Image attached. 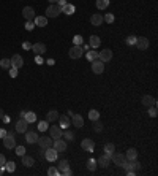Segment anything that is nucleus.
Listing matches in <instances>:
<instances>
[{
	"mask_svg": "<svg viewBox=\"0 0 158 176\" xmlns=\"http://www.w3.org/2000/svg\"><path fill=\"white\" fill-rule=\"evenodd\" d=\"M122 166H123V168H125L127 171L131 170V171H134V173L141 170V163H139L136 159H134V160H125V162L122 163Z\"/></svg>",
	"mask_w": 158,
	"mask_h": 176,
	"instance_id": "nucleus-1",
	"label": "nucleus"
},
{
	"mask_svg": "<svg viewBox=\"0 0 158 176\" xmlns=\"http://www.w3.org/2000/svg\"><path fill=\"white\" fill-rule=\"evenodd\" d=\"M2 140H3V146L6 147V149H14V147H16V140H14L13 133L6 132V135L2 138Z\"/></svg>",
	"mask_w": 158,
	"mask_h": 176,
	"instance_id": "nucleus-2",
	"label": "nucleus"
},
{
	"mask_svg": "<svg viewBox=\"0 0 158 176\" xmlns=\"http://www.w3.org/2000/svg\"><path fill=\"white\" fill-rule=\"evenodd\" d=\"M60 13H62V8L57 3H51L48 10H46V17H57Z\"/></svg>",
	"mask_w": 158,
	"mask_h": 176,
	"instance_id": "nucleus-3",
	"label": "nucleus"
},
{
	"mask_svg": "<svg viewBox=\"0 0 158 176\" xmlns=\"http://www.w3.org/2000/svg\"><path fill=\"white\" fill-rule=\"evenodd\" d=\"M82 54H84V49H82L81 44H73V48L68 52V55L71 59H79V57H82Z\"/></svg>",
	"mask_w": 158,
	"mask_h": 176,
	"instance_id": "nucleus-4",
	"label": "nucleus"
},
{
	"mask_svg": "<svg viewBox=\"0 0 158 176\" xmlns=\"http://www.w3.org/2000/svg\"><path fill=\"white\" fill-rule=\"evenodd\" d=\"M92 71L97 73V75H101L105 71V62H101L100 59L92 60Z\"/></svg>",
	"mask_w": 158,
	"mask_h": 176,
	"instance_id": "nucleus-5",
	"label": "nucleus"
},
{
	"mask_svg": "<svg viewBox=\"0 0 158 176\" xmlns=\"http://www.w3.org/2000/svg\"><path fill=\"white\" fill-rule=\"evenodd\" d=\"M57 157H59V152L54 149V147H48V149H44V159L46 160H49V162H55L57 160Z\"/></svg>",
	"mask_w": 158,
	"mask_h": 176,
	"instance_id": "nucleus-6",
	"label": "nucleus"
},
{
	"mask_svg": "<svg viewBox=\"0 0 158 176\" xmlns=\"http://www.w3.org/2000/svg\"><path fill=\"white\" fill-rule=\"evenodd\" d=\"M52 147H54L57 152H65V151H67V141L62 140V138H57V140H54Z\"/></svg>",
	"mask_w": 158,
	"mask_h": 176,
	"instance_id": "nucleus-7",
	"label": "nucleus"
},
{
	"mask_svg": "<svg viewBox=\"0 0 158 176\" xmlns=\"http://www.w3.org/2000/svg\"><path fill=\"white\" fill-rule=\"evenodd\" d=\"M40 144V147H43V149H48V147H51L52 146V143H54V140L51 136H38V141H36Z\"/></svg>",
	"mask_w": 158,
	"mask_h": 176,
	"instance_id": "nucleus-8",
	"label": "nucleus"
},
{
	"mask_svg": "<svg viewBox=\"0 0 158 176\" xmlns=\"http://www.w3.org/2000/svg\"><path fill=\"white\" fill-rule=\"evenodd\" d=\"M62 133H63V128H60V125H54L49 128V136L52 140H57V138H62Z\"/></svg>",
	"mask_w": 158,
	"mask_h": 176,
	"instance_id": "nucleus-9",
	"label": "nucleus"
},
{
	"mask_svg": "<svg viewBox=\"0 0 158 176\" xmlns=\"http://www.w3.org/2000/svg\"><path fill=\"white\" fill-rule=\"evenodd\" d=\"M81 147H82L84 151H87V152H94L95 143H94V140H90V138H86V140L81 141Z\"/></svg>",
	"mask_w": 158,
	"mask_h": 176,
	"instance_id": "nucleus-10",
	"label": "nucleus"
},
{
	"mask_svg": "<svg viewBox=\"0 0 158 176\" xmlns=\"http://www.w3.org/2000/svg\"><path fill=\"white\" fill-rule=\"evenodd\" d=\"M27 127H29V122H27L24 117H21L19 121L16 122V132L17 133H25L27 132Z\"/></svg>",
	"mask_w": 158,
	"mask_h": 176,
	"instance_id": "nucleus-11",
	"label": "nucleus"
},
{
	"mask_svg": "<svg viewBox=\"0 0 158 176\" xmlns=\"http://www.w3.org/2000/svg\"><path fill=\"white\" fill-rule=\"evenodd\" d=\"M22 65H24V59H22V55H21V54H14L13 57H11V67H14V68L19 70Z\"/></svg>",
	"mask_w": 158,
	"mask_h": 176,
	"instance_id": "nucleus-12",
	"label": "nucleus"
},
{
	"mask_svg": "<svg viewBox=\"0 0 158 176\" xmlns=\"http://www.w3.org/2000/svg\"><path fill=\"white\" fill-rule=\"evenodd\" d=\"M98 59H100L101 62H109L111 59H112V51H111V49L100 51V52H98Z\"/></svg>",
	"mask_w": 158,
	"mask_h": 176,
	"instance_id": "nucleus-13",
	"label": "nucleus"
},
{
	"mask_svg": "<svg viewBox=\"0 0 158 176\" xmlns=\"http://www.w3.org/2000/svg\"><path fill=\"white\" fill-rule=\"evenodd\" d=\"M134 44L138 46V49L144 51V49L149 48V38H145V36H139V38H136V43H134Z\"/></svg>",
	"mask_w": 158,
	"mask_h": 176,
	"instance_id": "nucleus-14",
	"label": "nucleus"
},
{
	"mask_svg": "<svg viewBox=\"0 0 158 176\" xmlns=\"http://www.w3.org/2000/svg\"><path fill=\"white\" fill-rule=\"evenodd\" d=\"M32 51L36 55H43L46 52V44L44 43H35V44H32Z\"/></svg>",
	"mask_w": 158,
	"mask_h": 176,
	"instance_id": "nucleus-15",
	"label": "nucleus"
},
{
	"mask_svg": "<svg viewBox=\"0 0 158 176\" xmlns=\"http://www.w3.org/2000/svg\"><path fill=\"white\" fill-rule=\"evenodd\" d=\"M22 16L25 17L27 21H33L35 19V10L32 6H25L24 10H22Z\"/></svg>",
	"mask_w": 158,
	"mask_h": 176,
	"instance_id": "nucleus-16",
	"label": "nucleus"
},
{
	"mask_svg": "<svg viewBox=\"0 0 158 176\" xmlns=\"http://www.w3.org/2000/svg\"><path fill=\"white\" fill-rule=\"evenodd\" d=\"M101 168H108L109 166V163H111V157L108 155V154H103V155H100L98 157V162H97Z\"/></svg>",
	"mask_w": 158,
	"mask_h": 176,
	"instance_id": "nucleus-17",
	"label": "nucleus"
},
{
	"mask_svg": "<svg viewBox=\"0 0 158 176\" xmlns=\"http://www.w3.org/2000/svg\"><path fill=\"white\" fill-rule=\"evenodd\" d=\"M111 159H112V162H114L116 165L122 166V163L127 160V157H125V154H120V152H117V154H112V155H111Z\"/></svg>",
	"mask_w": 158,
	"mask_h": 176,
	"instance_id": "nucleus-18",
	"label": "nucleus"
},
{
	"mask_svg": "<svg viewBox=\"0 0 158 176\" xmlns=\"http://www.w3.org/2000/svg\"><path fill=\"white\" fill-rule=\"evenodd\" d=\"M25 141H27V143H30V144L36 143V141H38V133H36V132L27 130V132H25Z\"/></svg>",
	"mask_w": 158,
	"mask_h": 176,
	"instance_id": "nucleus-19",
	"label": "nucleus"
},
{
	"mask_svg": "<svg viewBox=\"0 0 158 176\" xmlns=\"http://www.w3.org/2000/svg\"><path fill=\"white\" fill-rule=\"evenodd\" d=\"M90 24H92V25H95V27L101 25V24H103V16H101L100 13L92 14V16H90Z\"/></svg>",
	"mask_w": 158,
	"mask_h": 176,
	"instance_id": "nucleus-20",
	"label": "nucleus"
},
{
	"mask_svg": "<svg viewBox=\"0 0 158 176\" xmlns=\"http://www.w3.org/2000/svg\"><path fill=\"white\" fill-rule=\"evenodd\" d=\"M59 125H60V128H67V127H70V124H71V119H70V116H59Z\"/></svg>",
	"mask_w": 158,
	"mask_h": 176,
	"instance_id": "nucleus-21",
	"label": "nucleus"
},
{
	"mask_svg": "<svg viewBox=\"0 0 158 176\" xmlns=\"http://www.w3.org/2000/svg\"><path fill=\"white\" fill-rule=\"evenodd\" d=\"M142 105L144 106H153V105H156V98L155 97H152V95H144L142 97Z\"/></svg>",
	"mask_w": 158,
	"mask_h": 176,
	"instance_id": "nucleus-22",
	"label": "nucleus"
},
{
	"mask_svg": "<svg viewBox=\"0 0 158 176\" xmlns=\"http://www.w3.org/2000/svg\"><path fill=\"white\" fill-rule=\"evenodd\" d=\"M71 121H73V125H74V127H79V128H81L82 125H84V119H82L81 114H74V113H73Z\"/></svg>",
	"mask_w": 158,
	"mask_h": 176,
	"instance_id": "nucleus-23",
	"label": "nucleus"
},
{
	"mask_svg": "<svg viewBox=\"0 0 158 176\" xmlns=\"http://www.w3.org/2000/svg\"><path fill=\"white\" fill-rule=\"evenodd\" d=\"M35 25L46 27V25H48V17H46V16H35Z\"/></svg>",
	"mask_w": 158,
	"mask_h": 176,
	"instance_id": "nucleus-24",
	"label": "nucleus"
},
{
	"mask_svg": "<svg viewBox=\"0 0 158 176\" xmlns=\"http://www.w3.org/2000/svg\"><path fill=\"white\" fill-rule=\"evenodd\" d=\"M22 159V165L24 166H27V168H30V166H33V163H35V160H33V157H30V155H22L21 157Z\"/></svg>",
	"mask_w": 158,
	"mask_h": 176,
	"instance_id": "nucleus-25",
	"label": "nucleus"
},
{
	"mask_svg": "<svg viewBox=\"0 0 158 176\" xmlns=\"http://www.w3.org/2000/svg\"><path fill=\"white\" fill-rule=\"evenodd\" d=\"M125 157H127V160H134V159H138V151L134 147H130V149L125 152Z\"/></svg>",
	"mask_w": 158,
	"mask_h": 176,
	"instance_id": "nucleus-26",
	"label": "nucleus"
},
{
	"mask_svg": "<svg viewBox=\"0 0 158 176\" xmlns=\"http://www.w3.org/2000/svg\"><path fill=\"white\" fill-rule=\"evenodd\" d=\"M62 8V13H65V14H73L74 11H76V8H74V5H71V3H67V5H63V6H60Z\"/></svg>",
	"mask_w": 158,
	"mask_h": 176,
	"instance_id": "nucleus-27",
	"label": "nucleus"
},
{
	"mask_svg": "<svg viewBox=\"0 0 158 176\" xmlns=\"http://www.w3.org/2000/svg\"><path fill=\"white\" fill-rule=\"evenodd\" d=\"M114 152H116V146H114L112 143H106V144H105V154H108V155L111 157Z\"/></svg>",
	"mask_w": 158,
	"mask_h": 176,
	"instance_id": "nucleus-28",
	"label": "nucleus"
},
{
	"mask_svg": "<svg viewBox=\"0 0 158 176\" xmlns=\"http://www.w3.org/2000/svg\"><path fill=\"white\" fill-rule=\"evenodd\" d=\"M59 119V113L55 109H51L49 113H48V119H46V121L48 122H54V121H57Z\"/></svg>",
	"mask_w": 158,
	"mask_h": 176,
	"instance_id": "nucleus-29",
	"label": "nucleus"
},
{
	"mask_svg": "<svg viewBox=\"0 0 158 176\" xmlns=\"http://www.w3.org/2000/svg\"><path fill=\"white\" fill-rule=\"evenodd\" d=\"M89 44H90V48H98V46L101 44V40L98 38L97 35H92V36H90V43H89Z\"/></svg>",
	"mask_w": 158,
	"mask_h": 176,
	"instance_id": "nucleus-30",
	"label": "nucleus"
},
{
	"mask_svg": "<svg viewBox=\"0 0 158 176\" xmlns=\"http://www.w3.org/2000/svg\"><path fill=\"white\" fill-rule=\"evenodd\" d=\"M24 119H25L29 124H30V122H35V121H36V114L33 113V111H27L25 116H24Z\"/></svg>",
	"mask_w": 158,
	"mask_h": 176,
	"instance_id": "nucleus-31",
	"label": "nucleus"
},
{
	"mask_svg": "<svg viewBox=\"0 0 158 176\" xmlns=\"http://www.w3.org/2000/svg\"><path fill=\"white\" fill-rule=\"evenodd\" d=\"M109 6V0H97V8L98 10H106Z\"/></svg>",
	"mask_w": 158,
	"mask_h": 176,
	"instance_id": "nucleus-32",
	"label": "nucleus"
},
{
	"mask_svg": "<svg viewBox=\"0 0 158 176\" xmlns=\"http://www.w3.org/2000/svg\"><path fill=\"white\" fill-rule=\"evenodd\" d=\"M67 168H70V162H68V160H65V159L60 160V162H59V168H57V170H59V171H63V170H67Z\"/></svg>",
	"mask_w": 158,
	"mask_h": 176,
	"instance_id": "nucleus-33",
	"label": "nucleus"
},
{
	"mask_svg": "<svg viewBox=\"0 0 158 176\" xmlns=\"http://www.w3.org/2000/svg\"><path fill=\"white\" fill-rule=\"evenodd\" d=\"M62 136H63L67 141H74V135H73V132H70V130H63Z\"/></svg>",
	"mask_w": 158,
	"mask_h": 176,
	"instance_id": "nucleus-34",
	"label": "nucleus"
},
{
	"mask_svg": "<svg viewBox=\"0 0 158 176\" xmlns=\"http://www.w3.org/2000/svg\"><path fill=\"white\" fill-rule=\"evenodd\" d=\"M89 117L92 119V121H97V119H100V113L97 109H90L89 111Z\"/></svg>",
	"mask_w": 158,
	"mask_h": 176,
	"instance_id": "nucleus-35",
	"label": "nucleus"
},
{
	"mask_svg": "<svg viewBox=\"0 0 158 176\" xmlns=\"http://www.w3.org/2000/svg\"><path fill=\"white\" fill-rule=\"evenodd\" d=\"M87 168H89L90 171H95V168H97V160H95V159H89V162H87Z\"/></svg>",
	"mask_w": 158,
	"mask_h": 176,
	"instance_id": "nucleus-36",
	"label": "nucleus"
},
{
	"mask_svg": "<svg viewBox=\"0 0 158 176\" xmlns=\"http://www.w3.org/2000/svg\"><path fill=\"white\" fill-rule=\"evenodd\" d=\"M5 170L10 171V173L14 171V170H16V163H14V162H5Z\"/></svg>",
	"mask_w": 158,
	"mask_h": 176,
	"instance_id": "nucleus-37",
	"label": "nucleus"
},
{
	"mask_svg": "<svg viewBox=\"0 0 158 176\" xmlns=\"http://www.w3.org/2000/svg\"><path fill=\"white\" fill-rule=\"evenodd\" d=\"M0 67L8 70V68L11 67V60H10V59H2V60H0Z\"/></svg>",
	"mask_w": 158,
	"mask_h": 176,
	"instance_id": "nucleus-38",
	"label": "nucleus"
},
{
	"mask_svg": "<svg viewBox=\"0 0 158 176\" xmlns=\"http://www.w3.org/2000/svg\"><path fill=\"white\" fill-rule=\"evenodd\" d=\"M94 130H95L97 133L103 130V124L100 122V119H97V121H94Z\"/></svg>",
	"mask_w": 158,
	"mask_h": 176,
	"instance_id": "nucleus-39",
	"label": "nucleus"
},
{
	"mask_svg": "<svg viewBox=\"0 0 158 176\" xmlns=\"http://www.w3.org/2000/svg\"><path fill=\"white\" fill-rule=\"evenodd\" d=\"M87 59L92 62V60H95V59H98V51H89L87 52Z\"/></svg>",
	"mask_w": 158,
	"mask_h": 176,
	"instance_id": "nucleus-40",
	"label": "nucleus"
},
{
	"mask_svg": "<svg viewBox=\"0 0 158 176\" xmlns=\"http://www.w3.org/2000/svg\"><path fill=\"white\" fill-rule=\"evenodd\" d=\"M114 19H116V17H114V14H112V13H108L106 16H103V21H106L108 24H112V22H114Z\"/></svg>",
	"mask_w": 158,
	"mask_h": 176,
	"instance_id": "nucleus-41",
	"label": "nucleus"
},
{
	"mask_svg": "<svg viewBox=\"0 0 158 176\" xmlns=\"http://www.w3.org/2000/svg\"><path fill=\"white\" fill-rule=\"evenodd\" d=\"M38 130H40V132H46V130H48V121L38 122Z\"/></svg>",
	"mask_w": 158,
	"mask_h": 176,
	"instance_id": "nucleus-42",
	"label": "nucleus"
},
{
	"mask_svg": "<svg viewBox=\"0 0 158 176\" xmlns=\"http://www.w3.org/2000/svg\"><path fill=\"white\" fill-rule=\"evenodd\" d=\"M14 149H16V154L19 155V157H22V155L25 154V147H24V146H16Z\"/></svg>",
	"mask_w": 158,
	"mask_h": 176,
	"instance_id": "nucleus-43",
	"label": "nucleus"
},
{
	"mask_svg": "<svg viewBox=\"0 0 158 176\" xmlns=\"http://www.w3.org/2000/svg\"><path fill=\"white\" fill-rule=\"evenodd\" d=\"M48 174H51V176H60V171L55 168V166H51V168L48 170Z\"/></svg>",
	"mask_w": 158,
	"mask_h": 176,
	"instance_id": "nucleus-44",
	"label": "nucleus"
},
{
	"mask_svg": "<svg viewBox=\"0 0 158 176\" xmlns=\"http://www.w3.org/2000/svg\"><path fill=\"white\" fill-rule=\"evenodd\" d=\"M149 116H150V117H156V105L149 106Z\"/></svg>",
	"mask_w": 158,
	"mask_h": 176,
	"instance_id": "nucleus-45",
	"label": "nucleus"
},
{
	"mask_svg": "<svg viewBox=\"0 0 158 176\" xmlns=\"http://www.w3.org/2000/svg\"><path fill=\"white\" fill-rule=\"evenodd\" d=\"M134 43H136V36H134V35H130L128 38H127V44L131 46V44H134Z\"/></svg>",
	"mask_w": 158,
	"mask_h": 176,
	"instance_id": "nucleus-46",
	"label": "nucleus"
},
{
	"mask_svg": "<svg viewBox=\"0 0 158 176\" xmlns=\"http://www.w3.org/2000/svg\"><path fill=\"white\" fill-rule=\"evenodd\" d=\"M73 43H74V44H82V36H81V35H74Z\"/></svg>",
	"mask_w": 158,
	"mask_h": 176,
	"instance_id": "nucleus-47",
	"label": "nucleus"
},
{
	"mask_svg": "<svg viewBox=\"0 0 158 176\" xmlns=\"http://www.w3.org/2000/svg\"><path fill=\"white\" fill-rule=\"evenodd\" d=\"M33 27H35V22H33V21H27V22H25V29H27V30H33Z\"/></svg>",
	"mask_w": 158,
	"mask_h": 176,
	"instance_id": "nucleus-48",
	"label": "nucleus"
},
{
	"mask_svg": "<svg viewBox=\"0 0 158 176\" xmlns=\"http://www.w3.org/2000/svg\"><path fill=\"white\" fill-rule=\"evenodd\" d=\"M8 70H10V76H11V78H16V76H17V68H14V67H10Z\"/></svg>",
	"mask_w": 158,
	"mask_h": 176,
	"instance_id": "nucleus-49",
	"label": "nucleus"
},
{
	"mask_svg": "<svg viewBox=\"0 0 158 176\" xmlns=\"http://www.w3.org/2000/svg\"><path fill=\"white\" fill-rule=\"evenodd\" d=\"M35 62L38 63V65H41V63H43L44 60H43V57H41V55H35Z\"/></svg>",
	"mask_w": 158,
	"mask_h": 176,
	"instance_id": "nucleus-50",
	"label": "nucleus"
},
{
	"mask_svg": "<svg viewBox=\"0 0 158 176\" xmlns=\"http://www.w3.org/2000/svg\"><path fill=\"white\" fill-rule=\"evenodd\" d=\"M60 174H65V176H71V174H73V171H71L70 168H67V170H63V171H60Z\"/></svg>",
	"mask_w": 158,
	"mask_h": 176,
	"instance_id": "nucleus-51",
	"label": "nucleus"
},
{
	"mask_svg": "<svg viewBox=\"0 0 158 176\" xmlns=\"http://www.w3.org/2000/svg\"><path fill=\"white\" fill-rule=\"evenodd\" d=\"M22 48H24V49H32V44H30L29 41H24V43H22Z\"/></svg>",
	"mask_w": 158,
	"mask_h": 176,
	"instance_id": "nucleus-52",
	"label": "nucleus"
},
{
	"mask_svg": "<svg viewBox=\"0 0 158 176\" xmlns=\"http://www.w3.org/2000/svg\"><path fill=\"white\" fill-rule=\"evenodd\" d=\"M5 162H6L5 155H3V154H0V166H3V165H5Z\"/></svg>",
	"mask_w": 158,
	"mask_h": 176,
	"instance_id": "nucleus-53",
	"label": "nucleus"
},
{
	"mask_svg": "<svg viewBox=\"0 0 158 176\" xmlns=\"http://www.w3.org/2000/svg\"><path fill=\"white\" fill-rule=\"evenodd\" d=\"M57 5H59V6H63V5H67V0H57Z\"/></svg>",
	"mask_w": 158,
	"mask_h": 176,
	"instance_id": "nucleus-54",
	"label": "nucleus"
},
{
	"mask_svg": "<svg viewBox=\"0 0 158 176\" xmlns=\"http://www.w3.org/2000/svg\"><path fill=\"white\" fill-rule=\"evenodd\" d=\"M6 135V130H5V128H0V138H3Z\"/></svg>",
	"mask_w": 158,
	"mask_h": 176,
	"instance_id": "nucleus-55",
	"label": "nucleus"
},
{
	"mask_svg": "<svg viewBox=\"0 0 158 176\" xmlns=\"http://www.w3.org/2000/svg\"><path fill=\"white\" fill-rule=\"evenodd\" d=\"M2 119H3V122H5V124H8V122H10V121H11V119H10V117H8V116H3Z\"/></svg>",
	"mask_w": 158,
	"mask_h": 176,
	"instance_id": "nucleus-56",
	"label": "nucleus"
},
{
	"mask_svg": "<svg viewBox=\"0 0 158 176\" xmlns=\"http://www.w3.org/2000/svg\"><path fill=\"white\" fill-rule=\"evenodd\" d=\"M46 63H48V65H54L55 60H54V59H48V62H46Z\"/></svg>",
	"mask_w": 158,
	"mask_h": 176,
	"instance_id": "nucleus-57",
	"label": "nucleus"
},
{
	"mask_svg": "<svg viewBox=\"0 0 158 176\" xmlns=\"http://www.w3.org/2000/svg\"><path fill=\"white\" fill-rule=\"evenodd\" d=\"M89 48H90V44H84V46H82V49H84V51H89Z\"/></svg>",
	"mask_w": 158,
	"mask_h": 176,
	"instance_id": "nucleus-58",
	"label": "nucleus"
},
{
	"mask_svg": "<svg viewBox=\"0 0 158 176\" xmlns=\"http://www.w3.org/2000/svg\"><path fill=\"white\" fill-rule=\"evenodd\" d=\"M3 116H5V113H3V109H2V108H0V119H2Z\"/></svg>",
	"mask_w": 158,
	"mask_h": 176,
	"instance_id": "nucleus-59",
	"label": "nucleus"
},
{
	"mask_svg": "<svg viewBox=\"0 0 158 176\" xmlns=\"http://www.w3.org/2000/svg\"><path fill=\"white\" fill-rule=\"evenodd\" d=\"M3 171H5V165H3V166H0V174H3Z\"/></svg>",
	"mask_w": 158,
	"mask_h": 176,
	"instance_id": "nucleus-60",
	"label": "nucleus"
},
{
	"mask_svg": "<svg viewBox=\"0 0 158 176\" xmlns=\"http://www.w3.org/2000/svg\"><path fill=\"white\" fill-rule=\"evenodd\" d=\"M49 2H51V3H57V0H49Z\"/></svg>",
	"mask_w": 158,
	"mask_h": 176,
	"instance_id": "nucleus-61",
	"label": "nucleus"
}]
</instances>
